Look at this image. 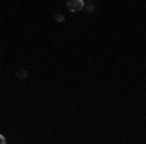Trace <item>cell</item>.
<instances>
[{
	"label": "cell",
	"instance_id": "6da1fadb",
	"mask_svg": "<svg viewBox=\"0 0 146 144\" xmlns=\"http://www.w3.org/2000/svg\"><path fill=\"white\" fill-rule=\"evenodd\" d=\"M66 8L70 12H80L84 10V0H66Z\"/></svg>",
	"mask_w": 146,
	"mask_h": 144
},
{
	"label": "cell",
	"instance_id": "7a4b0ae2",
	"mask_svg": "<svg viewBox=\"0 0 146 144\" xmlns=\"http://www.w3.org/2000/svg\"><path fill=\"white\" fill-rule=\"evenodd\" d=\"M96 4L92 2V0H88V2H84V12H88V14H92V12H96Z\"/></svg>",
	"mask_w": 146,
	"mask_h": 144
},
{
	"label": "cell",
	"instance_id": "3957f363",
	"mask_svg": "<svg viewBox=\"0 0 146 144\" xmlns=\"http://www.w3.org/2000/svg\"><path fill=\"white\" fill-rule=\"evenodd\" d=\"M16 76L20 78V80H25V78H27V70H25V68H20V70H16Z\"/></svg>",
	"mask_w": 146,
	"mask_h": 144
},
{
	"label": "cell",
	"instance_id": "277c9868",
	"mask_svg": "<svg viewBox=\"0 0 146 144\" xmlns=\"http://www.w3.org/2000/svg\"><path fill=\"white\" fill-rule=\"evenodd\" d=\"M55 22H58V23H62V22H64V16H62L60 12H56V14H55Z\"/></svg>",
	"mask_w": 146,
	"mask_h": 144
},
{
	"label": "cell",
	"instance_id": "5b68a950",
	"mask_svg": "<svg viewBox=\"0 0 146 144\" xmlns=\"http://www.w3.org/2000/svg\"><path fill=\"white\" fill-rule=\"evenodd\" d=\"M0 144H6V138H4L2 134H0Z\"/></svg>",
	"mask_w": 146,
	"mask_h": 144
}]
</instances>
